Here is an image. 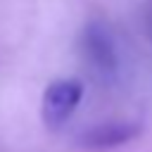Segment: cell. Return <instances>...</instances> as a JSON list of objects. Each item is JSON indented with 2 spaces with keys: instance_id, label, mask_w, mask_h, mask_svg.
Returning <instances> with one entry per match:
<instances>
[{
  "instance_id": "3957f363",
  "label": "cell",
  "mask_w": 152,
  "mask_h": 152,
  "mask_svg": "<svg viewBox=\"0 0 152 152\" xmlns=\"http://www.w3.org/2000/svg\"><path fill=\"white\" fill-rule=\"evenodd\" d=\"M142 133V126L135 121H107L88 128L81 135V145L93 147V150H107V147H119L131 140H135Z\"/></svg>"
},
{
  "instance_id": "277c9868",
  "label": "cell",
  "mask_w": 152,
  "mask_h": 152,
  "mask_svg": "<svg viewBox=\"0 0 152 152\" xmlns=\"http://www.w3.org/2000/svg\"><path fill=\"white\" fill-rule=\"evenodd\" d=\"M147 31H150V36H152V5H150V10H147Z\"/></svg>"
},
{
  "instance_id": "6da1fadb",
  "label": "cell",
  "mask_w": 152,
  "mask_h": 152,
  "mask_svg": "<svg viewBox=\"0 0 152 152\" xmlns=\"http://www.w3.org/2000/svg\"><path fill=\"white\" fill-rule=\"evenodd\" d=\"M81 52L88 62L90 71L102 78L112 81L119 71V52L109 28L102 21H88L81 31Z\"/></svg>"
},
{
  "instance_id": "7a4b0ae2",
  "label": "cell",
  "mask_w": 152,
  "mask_h": 152,
  "mask_svg": "<svg viewBox=\"0 0 152 152\" xmlns=\"http://www.w3.org/2000/svg\"><path fill=\"white\" fill-rule=\"evenodd\" d=\"M83 97V83L78 78H57L52 81L40 102V116L48 128H59L71 119Z\"/></svg>"
}]
</instances>
